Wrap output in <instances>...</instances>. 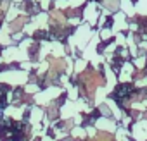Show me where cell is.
Returning a JSON list of instances; mask_svg holds the SVG:
<instances>
[{"label": "cell", "mask_w": 147, "mask_h": 141, "mask_svg": "<svg viewBox=\"0 0 147 141\" xmlns=\"http://www.w3.org/2000/svg\"><path fill=\"white\" fill-rule=\"evenodd\" d=\"M83 79H87L85 81V84L88 86V93H94V90L97 88V84H100L102 81H100V78H97V74H85L83 76Z\"/></svg>", "instance_id": "6da1fadb"}, {"label": "cell", "mask_w": 147, "mask_h": 141, "mask_svg": "<svg viewBox=\"0 0 147 141\" xmlns=\"http://www.w3.org/2000/svg\"><path fill=\"white\" fill-rule=\"evenodd\" d=\"M52 65H54V69H57V70H62V69H64V62H62V60H52Z\"/></svg>", "instance_id": "7a4b0ae2"}, {"label": "cell", "mask_w": 147, "mask_h": 141, "mask_svg": "<svg viewBox=\"0 0 147 141\" xmlns=\"http://www.w3.org/2000/svg\"><path fill=\"white\" fill-rule=\"evenodd\" d=\"M94 141H113V139H111L107 134H99V136H97V139H94Z\"/></svg>", "instance_id": "3957f363"}, {"label": "cell", "mask_w": 147, "mask_h": 141, "mask_svg": "<svg viewBox=\"0 0 147 141\" xmlns=\"http://www.w3.org/2000/svg\"><path fill=\"white\" fill-rule=\"evenodd\" d=\"M23 21H24V19H18L16 23H12V29H19V28H21L19 24H23Z\"/></svg>", "instance_id": "277c9868"}, {"label": "cell", "mask_w": 147, "mask_h": 141, "mask_svg": "<svg viewBox=\"0 0 147 141\" xmlns=\"http://www.w3.org/2000/svg\"><path fill=\"white\" fill-rule=\"evenodd\" d=\"M54 19H57L59 23H64V17H62V16H61L59 12H54Z\"/></svg>", "instance_id": "5b68a950"}]
</instances>
